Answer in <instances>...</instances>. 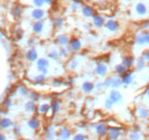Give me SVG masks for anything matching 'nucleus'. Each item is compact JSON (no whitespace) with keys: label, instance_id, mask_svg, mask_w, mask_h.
Segmentation results:
<instances>
[{"label":"nucleus","instance_id":"c756f323","mask_svg":"<svg viewBox=\"0 0 149 140\" xmlns=\"http://www.w3.org/2000/svg\"><path fill=\"white\" fill-rule=\"evenodd\" d=\"M12 121L9 118H1L0 120V129H9L12 126Z\"/></svg>","mask_w":149,"mask_h":140},{"label":"nucleus","instance_id":"f3484780","mask_svg":"<svg viewBox=\"0 0 149 140\" xmlns=\"http://www.w3.org/2000/svg\"><path fill=\"white\" fill-rule=\"evenodd\" d=\"M95 88L93 82H90V80H85L83 84H81V91L85 93V94H90L92 93Z\"/></svg>","mask_w":149,"mask_h":140},{"label":"nucleus","instance_id":"9d476101","mask_svg":"<svg viewBox=\"0 0 149 140\" xmlns=\"http://www.w3.org/2000/svg\"><path fill=\"white\" fill-rule=\"evenodd\" d=\"M104 28H106L108 31H110V32H116V31H118V29H119V23H118V21H116V20H113V18H109V20L106 21Z\"/></svg>","mask_w":149,"mask_h":140},{"label":"nucleus","instance_id":"864d4df0","mask_svg":"<svg viewBox=\"0 0 149 140\" xmlns=\"http://www.w3.org/2000/svg\"><path fill=\"white\" fill-rule=\"evenodd\" d=\"M145 94L148 97V99H149V84H148V86H147V88H146V91H145Z\"/></svg>","mask_w":149,"mask_h":140},{"label":"nucleus","instance_id":"20e7f679","mask_svg":"<svg viewBox=\"0 0 149 140\" xmlns=\"http://www.w3.org/2000/svg\"><path fill=\"white\" fill-rule=\"evenodd\" d=\"M23 13H24V8H23V6L21 4L15 2V4L12 5V7H10V14H12V16L15 18V20H19V18H22Z\"/></svg>","mask_w":149,"mask_h":140},{"label":"nucleus","instance_id":"1a4fd4ad","mask_svg":"<svg viewBox=\"0 0 149 140\" xmlns=\"http://www.w3.org/2000/svg\"><path fill=\"white\" fill-rule=\"evenodd\" d=\"M31 28H32V32L35 35H41L42 31L45 30V20H42V21H33Z\"/></svg>","mask_w":149,"mask_h":140},{"label":"nucleus","instance_id":"58836bf2","mask_svg":"<svg viewBox=\"0 0 149 140\" xmlns=\"http://www.w3.org/2000/svg\"><path fill=\"white\" fill-rule=\"evenodd\" d=\"M19 92L21 95H23V97H25V95H29V90H28V88L25 86V85H22V86H19Z\"/></svg>","mask_w":149,"mask_h":140},{"label":"nucleus","instance_id":"3c124183","mask_svg":"<svg viewBox=\"0 0 149 140\" xmlns=\"http://www.w3.org/2000/svg\"><path fill=\"white\" fill-rule=\"evenodd\" d=\"M44 1H45V5H47V6H52L55 2V0H44Z\"/></svg>","mask_w":149,"mask_h":140},{"label":"nucleus","instance_id":"39448f33","mask_svg":"<svg viewBox=\"0 0 149 140\" xmlns=\"http://www.w3.org/2000/svg\"><path fill=\"white\" fill-rule=\"evenodd\" d=\"M80 13L84 18H92L93 15L96 13L95 12V8H94L92 5H87V4H84L81 7H80Z\"/></svg>","mask_w":149,"mask_h":140},{"label":"nucleus","instance_id":"f8f14e48","mask_svg":"<svg viewBox=\"0 0 149 140\" xmlns=\"http://www.w3.org/2000/svg\"><path fill=\"white\" fill-rule=\"evenodd\" d=\"M122 129L120 127H108V139L109 140H117L120 137Z\"/></svg>","mask_w":149,"mask_h":140},{"label":"nucleus","instance_id":"49530a36","mask_svg":"<svg viewBox=\"0 0 149 140\" xmlns=\"http://www.w3.org/2000/svg\"><path fill=\"white\" fill-rule=\"evenodd\" d=\"M37 70L39 74H42V75H47L48 74V68H41V67H37Z\"/></svg>","mask_w":149,"mask_h":140},{"label":"nucleus","instance_id":"f704fd0d","mask_svg":"<svg viewBox=\"0 0 149 140\" xmlns=\"http://www.w3.org/2000/svg\"><path fill=\"white\" fill-rule=\"evenodd\" d=\"M77 67H78V61H77L76 59H71V60L69 61V63H68V68L70 70H76Z\"/></svg>","mask_w":149,"mask_h":140},{"label":"nucleus","instance_id":"2f4dec72","mask_svg":"<svg viewBox=\"0 0 149 140\" xmlns=\"http://www.w3.org/2000/svg\"><path fill=\"white\" fill-rule=\"evenodd\" d=\"M69 48H68V46H65V47H60V50H58V55L61 56V57H68L69 56Z\"/></svg>","mask_w":149,"mask_h":140},{"label":"nucleus","instance_id":"a878e982","mask_svg":"<svg viewBox=\"0 0 149 140\" xmlns=\"http://www.w3.org/2000/svg\"><path fill=\"white\" fill-rule=\"evenodd\" d=\"M123 86V83H122V78L119 76H113V79H112V83H111V88H118Z\"/></svg>","mask_w":149,"mask_h":140},{"label":"nucleus","instance_id":"dca6fc26","mask_svg":"<svg viewBox=\"0 0 149 140\" xmlns=\"http://www.w3.org/2000/svg\"><path fill=\"white\" fill-rule=\"evenodd\" d=\"M122 83H123V85L124 86H129V85H131L132 83H133V74H132V71H131V69L130 70H127L122 77Z\"/></svg>","mask_w":149,"mask_h":140},{"label":"nucleus","instance_id":"aec40b11","mask_svg":"<svg viewBox=\"0 0 149 140\" xmlns=\"http://www.w3.org/2000/svg\"><path fill=\"white\" fill-rule=\"evenodd\" d=\"M60 110H61V101L57 99H53L51 102V111L53 113V115H55Z\"/></svg>","mask_w":149,"mask_h":140},{"label":"nucleus","instance_id":"c85d7f7f","mask_svg":"<svg viewBox=\"0 0 149 140\" xmlns=\"http://www.w3.org/2000/svg\"><path fill=\"white\" fill-rule=\"evenodd\" d=\"M134 43H135L138 46H143V45H146V44H145V39H143L141 32H140V34H136V35L134 36Z\"/></svg>","mask_w":149,"mask_h":140},{"label":"nucleus","instance_id":"4468645a","mask_svg":"<svg viewBox=\"0 0 149 140\" xmlns=\"http://www.w3.org/2000/svg\"><path fill=\"white\" fill-rule=\"evenodd\" d=\"M25 59L29 62H35L38 60V52L35 47H30L25 53Z\"/></svg>","mask_w":149,"mask_h":140},{"label":"nucleus","instance_id":"473e14b6","mask_svg":"<svg viewBox=\"0 0 149 140\" xmlns=\"http://www.w3.org/2000/svg\"><path fill=\"white\" fill-rule=\"evenodd\" d=\"M29 98H30L31 101L37 102V101H39V99H40V94L38 92H35V91H30L29 92Z\"/></svg>","mask_w":149,"mask_h":140},{"label":"nucleus","instance_id":"7ed1b4c3","mask_svg":"<svg viewBox=\"0 0 149 140\" xmlns=\"http://www.w3.org/2000/svg\"><path fill=\"white\" fill-rule=\"evenodd\" d=\"M68 48H69L70 52H74V53L79 52V51L83 48V44H81L80 39L77 38V37L70 38V41H69V44H68Z\"/></svg>","mask_w":149,"mask_h":140},{"label":"nucleus","instance_id":"412c9836","mask_svg":"<svg viewBox=\"0 0 149 140\" xmlns=\"http://www.w3.org/2000/svg\"><path fill=\"white\" fill-rule=\"evenodd\" d=\"M57 136H58L60 139L67 140L70 138V136H71V131H70L69 129H67V127H63V129H61V130L58 131Z\"/></svg>","mask_w":149,"mask_h":140},{"label":"nucleus","instance_id":"09e8293b","mask_svg":"<svg viewBox=\"0 0 149 140\" xmlns=\"http://www.w3.org/2000/svg\"><path fill=\"white\" fill-rule=\"evenodd\" d=\"M74 140H86V137L84 134H76Z\"/></svg>","mask_w":149,"mask_h":140},{"label":"nucleus","instance_id":"a18cd8bd","mask_svg":"<svg viewBox=\"0 0 149 140\" xmlns=\"http://www.w3.org/2000/svg\"><path fill=\"white\" fill-rule=\"evenodd\" d=\"M36 43H37V39H36L35 37H32V38H30V39L28 40V45H29L30 47H33V46L36 45Z\"/></svg>","mask_w":149,"mask_h":140},{"label":"nucleus","instance_id":"6e6552de","mask_svg":"<svg viewBox=\"0 0 149 140\" xmlns=\"http://www.w3.org/2000/svg\"><path fill=\"white\" fill-rule=\"evenodd\" d=\"M109 99L115 105L116 104H122L123 102V94L117 88H112L111 91L109 92Z\"/></svg>","mask_w":149,"mask_h":140},{"label":"nucleus","instance_id":"2eb2a0df","mask_svg":"<svg viewBox=\"0 0 149 140\" xmlns=\"http://www.w3.org/2000/svg\"><path fill=\"white\" fill-rule=\"evenodd\" d=\"M69 41H70V37L68 35H58L55 39V43L60 47H65V46H68Z\"/></svg>","mask_w":149,"mask_h":140},{"label":"nucleus","instance_id":"37998d69","mask_svg":"<svg viewBox=\"0 0 149 140\" xmlns=\"http://www.w3.org/2000/svg\"><path fill=\"white\" fill-rule=\"evenodd\" d=\"M142 34V37H143V39H145V44L146 45H149V31H142L141 32Z\"/></svg>","mask_w":149,"mask_h":140},{"label":"nucleus","instance_id":"f03ea898","mask_svg":"<svg viewBox=\"0 0 149 140\" xmlns=\"http://www.w3.org/2000/svg\"><path fill=\"white\" fill-rule=\"evenodd\" d=\"M133 9H134L135 14H136L138 16H140V18H142V16H146V15L148 14V12H149L148 6H147L145 2H142V1H139V2H136V4L134 5Z\"/></svg>","mask_w":149,"mask_h":140},{"label":"nucleus","instance_id":"4be33fe9","mask_svg":"<svg viewBox=\"0 0 149 140\" xmlns=\"http://www.w3.org/2000/svg\"><path fill=\"white\" fill-rule=\"evenodd\" d=\"M138 116L141 120H147V118H149V109L146 108V107H140L138 109Z\"/></svg>","mask_w":149,"mask_h":140},{"label":"nucleus","instance_id":"a211bd4d","mask_svg":"<svg viewBox=\"0 0 149 140\" xmlns=\"http://www.w3.org/2000/svg\"><path fill=\"white\" fill-rule=\"evenodd\" d=\"M52 27L56 30L62 29L64 27V18L62 16H54L52 18Z\"/></svg>","mask_w":149,"mask_h":140},{"label":"nucleus","instance_id":"5701e85b","mask_svg":"<svg viewBox=\"0 0 149 140\" xmlns=\"http://www.w3.org/2000/svg\"><path fill=\"white\" fill-rule=\"evenodd\" d=\"M24 109H25V111H28V113H35V111L38 109V107L35 101H31V100H30V101L25 102Z\"/></svg>","mask_w":149,"mask_h":140},{"label":"nucleus","instance_id":"0eeeda50","mask_svg":"<svg viewBox=\"0 0 149 140\" xmlns=\"http://www.w3.org/2000/svg\"><path fill=\"white\" fill-rule=\"evenodd\" d=\"M108 66L103 62H99L96 66H95V69H94V74L96 76H100V77H104L108 75Z\"/></svg>","mask_w":149,"mask_h":140},{"label":"nucleus","instance_id":"bb28decb","mask_svg":"<svg viewBox=\"0 0 149 140\" xmlns=\"http://www.w3.org/2000/svg\"><path fill=\"white\" fill-rule=\"evenodd\" d=\"M37 67H41V68H49V61L45 57H40L37 61Z\"/></svg>","mask_w":149,"mask_h":140},{"label":"nucleus","instance_id":"393cba45","mask_svg":"<svg viewBox=\"0 0 149 140\" xmlns=\"http://www.w3.org/2000/svg\"><path fill=\"white\" fill-rule=\"evenodd\" d=\"M113 70H115V74L117 75V76H119V77H122L126 71L129 69H126V67H124L122 63H119V64H116L115 66V68H113Z\"/></svg>","mask_w":149,"mask_h":140},{"label":"nucleus","instance_id":"79ce46f5","mask_svg":"<svg viewBox=\"0 0 149 140\" xmlns=\"http://www.w3.org/2000/svg\"><path fill=\"white\" fill-rule=\"evenodd\" d=\"M63 84H64V80L62 78H55V79H53V85L54 86H61Z\"/></svg>","mask_w":149,"mask_h":140},{"label":"nucleus","instance_id":"5fc2aeb1","mask_svg":"<svg viewBox=\"0 0 149 140\" xmlns=\"http://www.w3.org/2000/svg\"><path fill=\"white\" fill-rule=\"evenodd\" d=\"M123 2H125V4H130V2H132L133 0H122Z\"/></svg>","mask_w":149,"mask_h":140},{"label":"nucleus","instance_id":"72a5a7b5","mask_svg":"<svg viewBox=\"0 0 149 140\" xmlns=\"http://www.w3.org/2000/svg\"><path fill=\"white\" fill-rule=\"evenodd\" d=\"M31 2H32L35 8H44V6H45L44 0H31Z\"/></svg>","mask_w":149,"mask_h":140},{"label":"nucleus","instance_id":"9b49d317","mask_svg":"<svg viewBox=\"0 0 149 140\" xmlns=\"http://www.w3.org/2000/svg\"><path fill=\"white\" fill-rule=\"evenodd\" d=\"M94 130L99 137H104L108 133V126L104 123H97L94 125Z\"/></svg>","mask_w":149,"mask_h":140},{"label":"nucleus","instance_id":"423d86ee","mask_svg":"<svg viewBox=\"0 0 149 140\" xmlns=\"http://www.w3.org/2000/svg\"><path fill=\"white\" fill-rule=\"evenodd\" d=\"M106 18L102 15V14H100V13H95L93 15V18H92V24H93V27L95 28H103L104 27V24H106Z\"/></svg>","mask_w":149,"mask_h":140},{"label":"nucleus","instance_id":"8fccbe9b","mask_svg":"<svg viewBox=\"0 0 149 140\" xmlns=\"http://www.w3.org/2000/svg\"><path fill=\"white\" fill-rule=\"evenodd\" d=\"M67 85H69V86H71V85H74V79L72 78H68L65 82H64Z\"/></svg>","mask_w":149,"mask_h":140},{"label":"nucleus","instance_id":"de8ad7c7","mask_svg":"<svg viewBox=\"0 0 149 140\" xmlns=\"http://www.w3.org/2000/svg\"><path fill=\"white\" fill-rule=\"evenodd\" d=\"M142 56L145 57L146 62H147V63H149V50H147V51H145V52L142 53Z\"/></svg>","mask_w":149,"mask_h":140},{"label":"nucleus","instance_id":"6e6d98bb","mask_svg":"<svg viewBox=\"0 0 149 140\" xmlns=\"http://www.w3.org/2000/svg\"><path fill=\"white\" fill-rule=\"evenodd\" d=\"M0 140H5V137H3V134H0Z\"/></svg>","mask_w":149,"mask_h":140},{"label":"nucleus","instance_id":"7c9ffc66","mask_svg":"<svg viewBox=\"0 0 149 140\" xmlns=\"http://www.w3.org/2000/svg\"><path fill=\"white\" fill-rule=\"evenodd\" d=\"M45 80H46V75H42V74H38L33 77V82L36 84H42Z\"/></svg>","mask_w":149,"mask_h":140},{"label":"nucleus","instance_id":"c9c22d12","mask_svg":"<svg viewBox=\"0 0 149 140\" xmlns=\"http://www.w3.org/2000/svg\"><path fill=\"white\" fill-rule=\"evenodd\" d=\"M129 138H130V140H140L141 139V134L138 131H132L129 134Z\"/></svg>","mask_w":149,"mask_h":140},{"label":"nucleus","instance_id":"603ef678","mask_svg":"<svg viewBox=\"0 0 149 140\" xmlns=\"http://www.w3.org/2000/svg\"><path fill=\"white\" fill-rule=\"evenodd\" d=\"M92 27H93L92 23H87V24H85V28H86V29H92Z\"/></svg>","mask_w":149,"mask_h":140},{"label":"nucleus","instance_id":"6ab92c4d","mask_svg":"<svg viewBox=\"0 0 149 140\" xmlns=\"http://www.w3.org/2000/svg\"><path fill=\"white\" fill-rule=\"evenodd\" d=\"M134 66H135V68L138 70H142L146 68V66H147V62H146V60H145V57L141 55V56H139L136 60H135V62H134Z\"/></svg>","mask_w":149,"mask_h":140},{"label":"nucleus","instance_id":"c03bdc74","mask_svg":"<svg viewBox=\"0 0 149 140\" xmlns=\"http://www.w3.org/2000/svg\"><path fill=\"white\" fill-rule=\"evenodd\" d=\"M2 106H3L5 108H9V107L12 106V100H10L9 98H6V99L3 100V102H2Z\"/></svg>","mask_w":149,"mask_h":140},{"label":"nucleus","instance_id":"ea45409f","mask_svg":"<svg viewBox=\"0 0 149 140\" xmlns=\"http://www.w3.org/2000/svg\"><path fill=\"white\" fill-rule=\"evenodd\" d=\"M113 105H115V104L112 102L109 98H108V99L104 101V108H106V109H108V110L112 109V108H113Z\"/></svg>","mask_w":149,"mask_h":140},{"label":"nucleus","instance_id":"a19ab883","mask_svg":"<svg viewBox=\"0 0 149 140\" xmlns=\"http://www.w3.org/2000/svg\"><path fill=\"white\" fill-rule=\"evenodd\" d=\"M141 28L145 30V31H149V18H146L141 22Z\"/></svg>","mask_w":149,"mask_h":140},{"label":"nucleus","instance_id":"cd10ccee","mask_svg":"<svg viewBox=\"0 0 149 140\" xmlns=\"http://www.w3.org/2000/svg\"><path fill=\"white\" fill-rule=\"evenodd\" d=\"M40 114H47L51 110V104H41L37 109Z\"/></svg>","mask_w":149,"mask_h":140},{"label":"nucleus","instance_id":"4c0bfd02","mask_svg":"<svg viewBox=\"0 0 149 140\" xmlns=\"http://www.w3.org/2000/svg\"><path fill=\"white\" fill-rule=\"evenodd\" d=\"M47 55H48V57H49V59H52V60H57V59L60 57V55H58V51H56V50L49 51Z\"/></svg>","mask_w":149,"mask_h":140},{"label":"nucleus","instance_id":"ddd939ff","mask_svg":"<svg viewBox=\"0 0 149 140\" xmlns=\"http://www.w3.org/2000/svg\"><path fill=\"white\" fill-rule=\"evenodd\" d=\"M134 62H135V60H134V57L133 56H131V55H124L123 57H122V64L124 66V67H126V69H132L133 67H134Z\"/></svg>","mask_w":149,"mask_h":140},{"label":"nucleus","instance_id":"e433bc0d","mask_svg":"<svg viewBox=\"0 0 149 140\" xmlns=\"http://www.w3.org/2000/svg\"><path fill=\"white\" fill-rule=\"evenodd\" d=\"M45 136H46L47 139H53L54 138V130L52 127H47L46 131H45Z\"/></svg>","mask_w":149,"mask_h":140},{"label":"nucleus","instance_id":"f257e3e1","mask_svg":"<svg viewBox=\"0 0 149 140\" xmlns=\"http://www.w3.org/2000/svg\"><path fill=\"white\" fill-rule=\"evenodd\" d=\"M29 16L32 21H42L47 18V10L44 8H32L29 13Z\"/></svg>","mask_w":149,"mask_h":140},{"label":"nucleus","instance_id":"b1692460","mask_svg":"<svg viewBox=\"0 0 149 140\" xmlns=\"http://www.w3.org/2000/svg\"><path fill=\"white\" fill-rule=\"evenodd\" d=\"M28 125L31 130H38L39 126H40V122L37 117H31L29 121H28Z\"/></svg>","mask_w":149,"mask_h":140}]
</instances>
